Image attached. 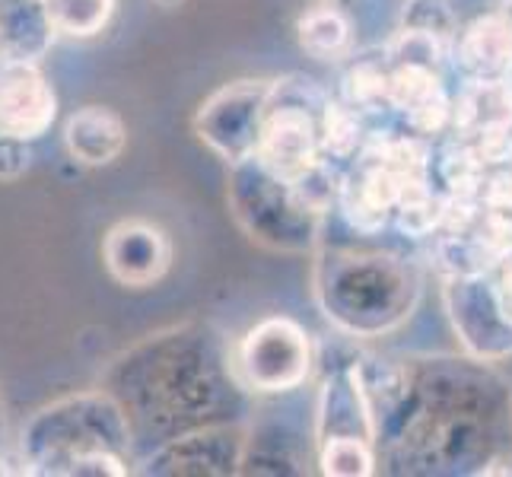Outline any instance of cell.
Wrapping results in <instances>:
<instances>
[{"label":"cell","mask_w":512,"mask_h":477,"mask_svg":"<svg viewBox=\"0 0 512 477\" xmlns=\"http://www.w3.org/2000/svg\"><path fill=\"white\" fill-rule=\"evenodd\" d=\"M331 102L325 90L309 93L306 102L271 105L255 134V159L271 172V179L293 182L322 156V112Z\"/></svg>","instance_id":"6da1fadb"},{"label":"cell","mask_w":512,"mask_h":477,"mask_svg":"<svg viewBox=\"0 0 512 477\" xmlns=\"http://www.w3.org/2000/svg\"><path fill=\"white\" fill-rule=\"evenodd\" d=\"M443 303L462 347L478 363H500L512 353V325L503 318L490 274L446 277Z\"/></svg>","instance_id":"7a4b0ae2"},{"label":"cell","mask_w":512,"mask_h":477,"mask_svg":"<svg viewBox=\"0 0 512 477\" xmlns=\"http://www.w3.org/2000/svg\"><path fill=\"white\" fill-rule=\"evenodd\" d=\"M239 366L258 392H290L306 382L312 366L306 331L290 318H268L245 334Z\"/></svg>","instance_id":"3957f363"},{"label":"cell","mask_w":512,"mask_h":477,"mask_svg":"<svg viewBox=\"0 0 512 477\" xmlns=\"http://www.w3.org/2000/svg\"><path fill=\"white\" fill-rule=\"evenodd\" d=\"M58 112V99L45 74L26 58H0V134L39 140Z\"/></svg>","instance_id":"277c9868"},{"label":"cell","mask_w":512,"mask_h":477,"mask_svg":"<svg viewBox=\"0 0 512 477\" xmlns=\"http://www.w3.org/2000/svg\"><path fill=\"white\" fill-rule=\"evenodd\" d=\"M388 112H398L408 131L433 137L449 128L452 96L446 90L443 70L420 64H388Z\"/></svg>","instance_id":"5b68a950"},{"label":"cell","mask_w":512,"mask_h":477,"mask_svg":"<svg viewBox=\"0 0 512 477\" xmlns=\"http://www.w3.org/2000/svg\"><path fill=\"white\" fill-rule=\"evenodd\" d=\"M462 80H512V29L493 10L458 29L452 55Z\"/></svg>","instance_id":"8992f818"},{"label":"cell","mask_w":512,"mask_h":477,"mask_svg":"<svg viewBox=\"0 0 512 477\" xmlns=\"http://www.w3.org/2000/svg\"><path fill=\"white\" fill-rule=\"evenodd\" d=\"M105 258H109V268L118 280L140 287L163 277V271L169 268V242L156 226L121 223L118 229H112Z\"/></svg>","instance_id":"52a82bcc"},{"label":"cell","mask_w":512,"mask_h":477,"mask_svg":"<svg viewBox=\"0 0 512 477\" xmlns=\"http://www.w3.org/2000/svg\"><path fill=\"white\" fill-rule=\"evenodd\" d=\"M449 128L462 140L487 128H512V80H462L452 96Z\"/></svg>","instance_id":"ba28073f"},{"label":"cell","mask_w":512,"mask_h":477,"mask_svg":"<svg viewBox=\"0 0 512 477\" xmlns=\"http://www.w3.org/2000/svg\"><path fill=\"white\" fill-rule=\"evenodd\" d=\"M67 147L80 163L86 166H102L112 163V159L125 150V121H121L115 112L99 109V105H90V109L77 112L67 121Z\"/></svg>","instance_id":"9c48e42d"},{"label":"cell","mask_w":512,"mask_h":477,"mask_svg":"<svg viewBox=\"0 0 512 477\" xmlns=\"http://www.w3.org/2000/svg\"><path fill=\"white\" fill-rule=\"evenodd\" d=\"M484 172H487V166L481 163L474 147L462 137L443 144L436 150V156L430 159V179H433V185H439V191L449 194V198L478 201Z\"/></svg>","instance_id":"30bf717a"},{"label":"cell","mask_w":512,"mask_h":477,"mask_svg":"<svg viewBox=\"0 0 512 477\" xmlns=\"http://www.w3.org/2000/svg\"><path fill=\"white\" fill-rule=\"evenodd\" d=\"M296 32H299V45L315 61H341L350 55L353 26L347 20V13L331 4L306 10L299 16Z\"/></svg>","instance_id":"8fae6325"},{"label":"cell","mask_w":512,"mask_h":477,"mask_svg":"<svg viewBox=\"0 0 512 477\" xmlns=\"http://www.w3.org/2000/svg\"><path fill=\"white\" fill-rule=\"evenodd\" d=\"M45 26L74 35V39H86L105 29L112 20L115 0H42Z\"/></svg>","instance_id":"7c38bea8"},{"label":"cell","mask_w":512,"mask_h":477,"mask_svg":"<svg viewBox=\"0 0 512 477\" xmlns=\"http://www.w3.org/2000/svg\"><path fill=\"white\" fill-rule=\"evenodd\" d=\"M385 93H388V61L382 51L373 58H360L350 64V70L344 74V102L350 109H357L363 118L379 109L385 112L388 109Z\"/></svg>","instance_id":"4fadbf2b"},{"label":"cell","mask_w":512,"mask_h":477,"mask_svg":"<svg viewBox=\"0 0 512 477\" xmlns=\"http://www.w3.org/2000/svg\"><path fill=\"white\" fill-rule=\"evenodd\" d=\"M401 29H417V32L433 35V39L443 42L452 55V42L462 26H458V13L452 10L449 0H404Z\"/></svg>","instance_id":"5bb4252c"},{"label":"cell","mask_w":512,"mask_h":477,"mask_svg":"<svg viewBox=\"0 0 512 477\" xmlns=\"http://www.w3.org/2000/svg\"><path fill=\"white\" fill-rule=\"evenodd\" d=\"M322 471L334 477H366L376 471V458L360 436L322 439Z\"/></svg>","instance_id":"9a60e30c"},{"label":"cell","mask_w":512,"mask_h":477,"mask_svg":"<svg viewBox=\"0 0 512 477\" xmlns=\"http://www.w3.org/2000/svg\"><path fill=\"white\" fill-rule=\"evenodd\" d=\"M382 55L388 64H420L443 70L449 61V48L443 42H436L433 35L417 32V29H398V35L382 48Z\"/></svg>","instance_id":"2e32d148"},{"label":"cell","mask_w":512,"mask_h":477,"mask_svg":"<svg viewBox=\"0 0 512 477\" xmlns=\"http://www.w3.org/2000/svg\"><path fill=\"white\" fill-rule=\"evenodd\" d=\"M468 144L474 147V153H478V159L487 169L512 163V128H487L468 137Z\"/></svg>","instance_id":"e0dca14e"},{"label":"cell","mask_w":512,"mask_h":477,"mask_svg":"<svg viewBox=\"0 0 512 477\" xmlns=\"http://www.w3.org/2000/svg\"><path fill=\"white\" fill-rule=\"evenodd\" d=\"M478 201L493 210H509L512 214V163L509 166H493L484 172V182L478 191Z\"/></svg>","instance_id":"ac0fdd59"},{"label":"cell","mask_w":512,"mask_h":477,"mask_svg":"<svg viewBox=\"0 0 512 477\" xmlns=\"http://www.w3.org/2000/svg\"><path fill=\"white\" fill-rule=\"evenodd\" d=\"M490 277H493V290H497L500 312H503L506 322L512 325V252L500 258V264L490 271Z\"/></svg>","instance_id":"d6986e66"},{"label":"cell","mask_w":512,"mask_h":477,"mask_svg":"<svg viewBox=\"0 0 512 477\" xmlns=\"http://www.w3.org/2000/svg\"><path fill=\"white\" fill-rule=\"evenodd\" d=\"M497 13L503 16V20L509 23V29H512V0H497Z\"/></svg>","instance_id":"ffe728a7"}]
</instances>
